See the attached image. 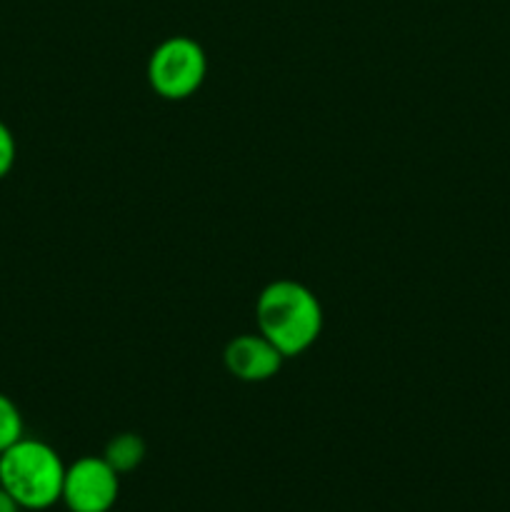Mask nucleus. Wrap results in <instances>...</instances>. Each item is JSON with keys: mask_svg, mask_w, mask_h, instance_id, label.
Masks as SVG:
<instances>
[{"mask_svg": "<svg viewBox=\"0 0 510 512\" xmlns=\"http://www.w3.org/2000/svg\"><path fill=\"white\" fill-rule=\"evenodd\" d=\"M258 330L285 355L305 353L323 330V308L310 288L295 280H273L255 303Z\"/></svg>", "mask_w": 510, "mask_h": 512, "instance_id": "1", "label": "nucleus"}, {"mask_svg": "<svg viewBox=\"0 0 510 512\" xmlns=\"http://www.w3.org/2000/svg\"><path fill=\"white\" fill-rule=\"evenodd\" d=\"M65 468L48 443L20 438L0 453V485L23 510H48L63 498Z\"/></svg>", "mask_w": 510, "mask_h": 512, "instance_id": "2", "label": "nucleus"}, {"mask_svg": "<svg viewBox=\"0 0 510 512\" xmlns=\"http://www.w3.org/2000/svg\"><path fill=\"white\" fill-rule=\"evenodd\" d=\"M208 75L203 45L188 35H173L150 53L148 83L160 98L185 100L200 90Z\"/></svg>", "mask_w": 510, "mask_h": 512, "instance_id": "3", "label": "nucleus"}, {"mask_svg": "<svg viewBox=\"0 0 510 512\" xmlns=\"http://www.w3.org/2000/svg\"><path fill=\"white\" fill-rule=\"evenodd\" d=\"M120 495V475L105 458L85 455L65 468L63 498L70 512H110Z\"/></svg>", "mask_w": 510, "mask_h": 512, "instance_id": "4", "label": "nucleus"}, {"mask_svg": "<svg viewBox=\"0 0 510 512\" xmlns=\"http://www.w3.org/2000/svg\"><path fill=\"white\" fill-rule=\"evenodd\" d=\"M223 360L230 375H235L238 380L263 383V380L275 378L280 373L285 355L263 333H245L230 340Z\"/></svg>", "mask_w": 510, "mask_h": 512, "instance_id": "5", "label": "nucleus"}, {"mask_svg": "<svg viewBox=\"0 0 510 512\" xmlns=\"http://www.w3.org/2000/svg\"><path fill=\"white\" fill-rule=\"evenodd\" d=\"M105 460L118 475L133 473L145 460V440L135 433H120L105 445Z\"/></svg>", "mask_w": 510, "mask_h": 512, "instance_id": "6", "label": "nucleus"}, {"mask_svg": "<svg viewBox=\"0 0 510 512\" xmlns=\"http://www.w3.org/2000/svg\"><path fill=\"white\" fill-rule=\"evenodd\" d=\"M25 423L23 415H20L18 405L8 398V395L0 393V453L10 448V445L18 443L20 438H25Z\"/></svg>", "mask_w": 510, "mask_h": 512, "instance_id": "7", "label": "nucleus"}, {"mask_svg": "<svg viewBox=\"0 0 510 512\" xmlns=\"http://www.w3.org/2000/svg\"><path fill=\"white\" fill-rule=\"evenodd\" d=\"M15 153H18V148H15L13 130H10L8 125L0 120V180H3L10 170H13Z\"/></svg>", "mask_w": 510, "mask_h": 512, "instance_id": "8", "label": "nucleus"}, {"mask_svg": "<svg viewBox=\"0 0 510 512\" xmlns=\"http://www.w3.org/2000/svg\"><path fill=\"white\" fill-rule=\"evenodd\" d=\"M23 508H20L18 503L13 500V495L8 493V490L0 485V512H20Z\"/></svg>", "mask_w": 510, "mask_h": 512, "instance_id": "9", "label": "nucleus"}]
</instances>
